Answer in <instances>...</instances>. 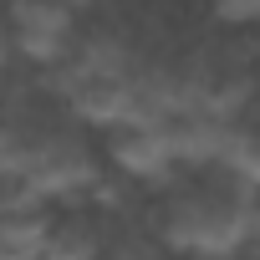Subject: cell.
Wrapping results in <instances>:
<instances>
[{"instance_id":"7a4b0ae2","label":"cell","mask_w":260,"mask_h":260,"mask_svg":"<svg viewBox=\"0 0 260 260\" xmlns=\"http://www.w3.org/2000/svg\"><path fill=\"white\" fill-rule=\"evenodd\" d=\"M72 16V0H11V46L31 67H61L77 41Z\"/></svg>"},{"instance_id":"7c38bea8","label":"cell","mask_w":260,"mask_h":260,"mask_svg":"<svg viewBox=\"0 0 260 260\" xmlns=\"http://www.w3.org/2000/svg\"><path fill=\"white\" fill-rule=\"evenodd\" d=\"M72 6H92V0H72Z\"/></svg>"},{"instance_id":"8992f818","label":"cell","mask_w":260,"mask_h":260,"mask_svg":"<svg viewBox=\"0 0 260 260\" xmlns=\"http://www.w3.org/2000/svg\"><path fill=\"white\" fill-rule=\"evenodd\" d=\"M56 219L46 209H11L0 214V260H46Z\"/></svg>"},{"instance_id":"52a82bcc","label":"cell","mask_w":260,"mask_h":260,"mask_svg":"<svg viewBox=\"0 0 260 260\" xmlns=\"http://www.w3.org/2000/svg\"><path fill=\"white\" fill-rule=\"evenodd\" d=\"M107 240L97 219H61L46 240V260H102Z\"/></svg>"},{"instance_id":"ba28073f","label":"cell","mask_w":260,"mask_h":260,"mask_svg":"<svg viewBox=\"0 0 260 260\" xmlns=\"http://www.w3.org/2000/svg\"><path fill=\"white\" fill-rule=\"evenodd\" d=\"M102 260H158V245L143 240V235H112Z\"/></svg>"},{"instance_id":"6da1fadb","label":"cell","mask_w":260,"mask_h":260,"mask_svg":"<svg viewBox=\"0 0 260 260\" xmlns=\"http://www.w3.org/2000/svg\"><path fill=\"white\" fill-rule=\"evenodd\" d=\"M245 189L240 179H230L224 189H194V194H174L164 209V245L179 255H235L250 240V209H245Z\"/></svg>"},{"instance_id":"30bf717a","label":"cell","mask_w":260,"mask_h":260,"mask_svg":"<svg viewBox=\"0 0 260 260\" xmlns=\"http://www.w3.org/2000/svg\"><path fill=\"white\" fill-rule=\"evenodd\" d=\"M245 209H250V240H260V189H245Z\"/></svg>"},{"instance_id":"8fae6325","label":"cell","mask_w":260,"mask_h":260,"mask_svg":"<svg viewBox=\"0 0 260 260\" xmlns=\"http://www.w3.org/2000/svg\"><path fill=\"white\" fill-rule=\"evenodd\" d=\"M189 260H235V255H189Z\"/></svg>"},{"instance_id":"9c48e42d","label":"cell","mask_w":260,"mask_h":260,"mask_svg":"<svg viewBox=\"0 0 260 260\" xmlns=\"http://www.w3.org/2000/svg\"><path fill=\"white\" fill-rule=\"evenodd\" d=\"M214 16L224 26H255L260 21V0H214Z\"/></svg>"},{"instance_id":"5b68a950","label":"cell","mask_w":260,"mask_h":260,"mask_svg":"<svg viewBox=\"0 0 260 260\" xmlns=\"http://www.w3.org/2000/svg\"><path fill=\"white\" fill-rule=\"evenodd\" d=\"M107 153H112V164L127 179H143V184L169 179L174 164H179V153H174V143H169V133L158 122H127V127H117Z\"/></svg>"},{"instance_id":"3957f363","label":"cell","mask_w":260,"mask_h":260,"mask_svg":"<svg viewBox=\"0 0 260 260\" xmlns=\"http://www.w3.org/2000/svg\"><path fill=\"white\" fill-rule=\"evenodd\" d=\"M138 67L127 72H97V77H67L56 82V92L67 97L72 117H82L87 127H107V133H117V127H127L138 117V82H133Z\"/></svg>"},{"instance_id":"277c9868","label":"cell","mask_w":260,"mask_h":260,"mask_svg":"<svg viewBox=\"0 0 260 260\" xmlns=\"http://www.w3.org/2000/svg\"><path fill=\"white\" fill-rule=\"evenodd\" d=\"M158 127L169 133L179 164H219L224 148H230V138H235V117H219V112H209L199 102L174 107Z\"/></svg>"}]
</instances>
